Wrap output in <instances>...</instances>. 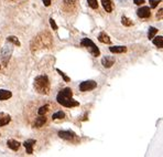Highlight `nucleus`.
I'll list each match as a JSON object with an SVG mask.
<instances>
[{
	"instance_id": "obj_4",
	"label": "nucleus",
	"mask_w": 163,
	"mask_h": 157,
	"mask_svg": "<svg viewBox=\"0 0 163 157\" xmlns=\"http://www.w3.org/2000/svg\"><path fill=\"white\" fill-rule=\"evenodd\" d=\"M80 45H82V47H85V48H87L88 51L93 54V56H98L100 54L99 49L96 47V45L93 42L92 40H91V39L84 38L83 40L80 41Z\"/></svg>"
},
{
	"instance_id": "obj_21",
	"label": "nucleus",
	"mask_w": 163,
	"mask_h": 157,
	"mask_svg": "<svg viewBox=\"0 0 163 157\" xmlns=\"http://www.w3.org/2000/svg\"><path fill=\"white\" fill-rule=\"evenodd\" d=\"M121 23H122L123 26H126V27H130V26H132V21L130 20L129 18L123 16L122 18H121Z\"/></svg>"
},
{
	"instance_id": "obj_15",
	"label": "nucleus",
	"mask_w": 163,
	"mask_h": 157,
	"mask_svg": "<svg viewBox=\"0 0 163 157\" xmlns=\"http://www.w3.org/2000/svg\"><path fill=\"white\" fill-rule=\"evenodd\" d=\"M109 50L112 53H123L127 51V48L122 47V45H112V47L109 48Z\"/></svg>"
},
{
	"instance_id": "obj_11",
	"label": "nucleus",
	"mask_w": 163,
	"mask_h": 157,
	"mask_svg": "<svg viewBox=\"0 0 163 157\" xmlns=\"http://www.w3.org/2000/svg\"><path fill=\"white\" fill-rule=\"evenodd\" d=\"M10 121H11V116L9 115V114H7V113H4L1 112L0 113V127L1 126H4V125H7L10 123Z\"/></svg>"
},
{
	"instance_id": "obj_26",
	"label": "nucleus",
	"mask_w": 163,
	"mask_h": 157,
	"mask_svg": "<svg viewBox=\"0 0 163 157\" xmlns=\"http://www.w3.org/2000/svg\"><path fill=\"white\" fill-rule=\"evenodd\" d=\"M149 2H150V8H155L161 1L160 0H149Z\"/></svg>"
},
{
	"instance_id": "obj_14",
	"label": "nucleus",
	"mask_w": 163,
	"mask_h": 157,
	"mask_svg": "<svg viewBox=\"0 0 163 157\" xmlns=\"http://www.w3.org/2000/svg\"><path fill=\"white\" fill-rule=\"evenodd\" d=\"M20 143L18 141H14V139H9L7 142V146H8L9 148L12 149V150H18V149L20 148Z\"/></svg>"
},
{
	"instance_id": "obj_10",
	"label": "nucleus",
	"mask_w": 163,
	"mask_h": 157,
	"mask_svg": "<svg viewBox=\"0 0 163 157\" xmlns=\"http://www.w3.org/2000/svg\"><path fill=\"white\" fill-rule=\"evenodd\" d=\"M36 142L34 141V139H28V141H25L23 143L24 147H25V149H27V153L29 154V155H32L33 154V146L35 145Z\"/></svg>"
},
{
	"instance_id": "obj_20",
	"label": "nucleus",
	"mask_w": 163,
	"mask_h": 157,
	"mask_svg": "<svg viewBox=\"0 0 163 157\" xmlns=\"http://www.w3.org/2000/svg\"><path fill=\"white\" fill-rule=\"evenodd\" d=\"M64 117H65V113L62 112V111H59V112H56L55 114H53L52 118H53V120H62Z\"/></svg>"
},
{
	"instance_id": "obj_28",
	"label": "nucleus",
	"mask_w": 163,
	"mask_h": 157,
	"mask_svg": "<svg viewBox=\"0 0 163 157\" xmlns=\"http://www.w3.org/2000/svg\"><path fill=\"white\" fill-rule=\"evenodd\" d=\"M50 24H51V27H52V29L53 30H57V24L55 23V21L53 20V19H50Z\"/></svg>"
},
{
	"instance_id": "obj_25",
	"label": "nucleus",
	"mask_w": 163,
	"mask_h": 157,
	"mask_svg": "<svg viewBox=\"0 0 163 157\" xmlns=\"http://www.w3.org/2000/svg\"><path fill=\"white\" fill-rule=\"evenodd\" d=\"M56 71H57V72L60 73V74H61V77H63L64 81H65V82H70V81H71V79H70V77H68L67 75H66V74H65V73H64V72H62V71H61L60 69H56Z\"/></svg>"
},
{
	"instance_id": "obj_27",
	"label": "nucleus",
	"mask_w": 163,
	"mask_h": 157,
	"mask_svg": "<svg viewBox=\"0 0 163 157\" xmlns=\"http://www.w3.org/2000/svg\"><path fill=\"white\" fill-rule=\"evenodd\" d=\"M76 4V0H64V6H65V8L67 7V6H71V4H74L75 6Z\"/></svg>"
},
{
	"instance_id": "obj_22",
	"label": "nucleus",
	"mask_w": 163,
	"mask_h": 157,
	"mask_svg": "<svg viewBox=\"0 0 163 157\" xmlns=\"http://www.w3.org/2000/svg\"><path fill=\"white\" fill-rule=\"evenodd\" d=\"M156 32H158V29L154 28V27H150L149 32H148V38H149V39H152V38L155 36V33Z\"/></svg>"
},
{
	"instance_id": "obj_5",
	"label": "nucleus",
	"mask_w": 163,
	"mask_h": 157,
	"mask_svg": "<svg viewBox=\"0 0 163 157\" xmlns=\"http://www.w3.org/2000/svg\"><path fill=\"white\" fill-rule=\"evenodd\" d=\"M11 53H12V47L10 45H4V48H2V50H1L0 56H1V60H2V63H4V66L8 63L9 59H10V56H11Z\"/></svg>"
},
{
	"instance_id": "obj_23",
	"label": "nucleus",
	"mask_w": 163,
	"mask_h": 157,
	"mask_svg": "<svg viewBox=\"0 0 163 157\" xmlns=\"http://www.w3.org/2000/svg\"><path fill=\"white\" fill-rule=\"evenodd\" d=\"M48 111H49V105H44V106H41L40 109H39L38 114H39V115H44Z\"/></svg>"
},
{
	"instance_id": "obj_9",
	"label": "nucleus",
	"mask_w": 163,
	"mask_h": 157,
	"mask_svg": "<svg viewBox=\"0 0 163 157\" xmlns=\"http://www.w3.org/2000/svg\"><path fill=\"white\" fill-rule=\"evenodd\" d=\"M115 63V58L114 56H109V55H106L104 56L103 59H101V64L105 66V68H112V65Z\"/></svg>"
},
{
	"instance_id": "obj_7",
	"label": "nucleus",
	"mask_w": 163,
	"mask_h": 157,
	"mask_svg": "<svg viewBox=\"0 0 163 157\" xmlns=\"http://www.w3.org/2000/svg\"><path fill=\"white\" fill-rule=\"evenodd\" d=\"M59 136L65 141H74L76 138V134L72 131H61L59 132Z\"/></svg>"
},
{
	"instance_id": "obj_6",
	"label": "nucleus",
	"mask_w": 163,
	"mask_h": 157,
	"mask_svg": "<svg viewBox=\"0 0 163 157\" xmlns=\"http://www.w3.org/2000/svg\"><path fill=\"white\" fill-rule=\"evenodd\" d=\"M97 86V83L95 81L93 80H88V81H84L80 84V90L82 92H85V91H91V90H94Z\"/></svg>"
},
{
	"instance_id": "obj_32",
	"label": "nucleus",
	"mask_w": 163,
	"mask_h": 157,
	"mask_svg": "<svg viewBox=\"0 0 163 157\" xmlns=\"http://www.w3.org/2000/svg\"><path fill=\"white\" fill-rule=\"evenodd\" d=\"M0 68H1V64H0Z\"/></svg>"
},
{
	"instance_id": "obj_19",
	"label": "nucleus",
	"mask_w": 163,
	"mask_h": 157,
	"mask_svg": "<svg viewBox=\"0 0 163 157\" xmlns=\"http://www.w3.org/2000/svg\"><path fill=\"white\" fill-rule=\"evenodd\" d=\"M7 41H8V42H11V43H13V45H18V47H20V45H21L19 39H18L17 37H14V36H9L8 38H7Z\"/></svg>"
},
{
	"instance_id": "obj_31",
	"label": "nucleus",
	"mask_w": 163,
	"mask_h": 157,
	"mask_svg": "<svg viewBox=\"0 0 163 157\" xmlns=\"http://www.w3.org/2000/svg\"><path fill=\"white\" fill-rule=\"evenodd\" d=\"M156 18L158 19H162V9H160V11L156 13Z\"/></svg>"
},
{
	"instance_id": "obj_2",
	"label": "nucleus",
	"mask_w": 163,
	"mask_h": 157,
	"mask_svg": "<svg viewBox=\"0 0 163 157\" xmlns=\"http://www.w3.org/2000/svg\"><path fill=\"white\" fill-rule=\"evenodd\" d=\"M73 91L70 88H65V89L61 90L57 96H56V101L57 103L61 105H63L65 107H75V106H78L80 103L77 101H75L73 99Z\"/></svg>"
},
{
	"instance_id": "obj_13",
	"label": "nucleus",
	"mask_w": 163,
	"mask_h": 157,
	"mask_svg": "<svg viewBox=\"0 0 163 157\" xmlns=\"http://www.w3.org/2000/svg\"><path fill=\"white\" fill-rule=\"evenodd\" d=\"M98 41L101 42V43H107V45H110L112 43V40L106 32H100L99 36H98Z\"/></svg>"
},
{
	"instance_id": "obj_17",
	"label": "nucleus",
	"mask_w": 163,
	"mask_h": 157,
	"mask_svg": "<svg viewBox=\"0 0 163 157\" xmlns=\"http://www.w3.org/2000/svg\"><path fill=\"white\" fill-rule=\"evenodd\" d=\"M152 42H153V45H156L158 48L162 49L163 48V37L160 36V37H153L152 38Z\"/></svg>"
},
{
	"instance_id": "obj_1",
	"label": "nucleus",
	"mask_w": 163,
	"mask_h": 157,
	"mask_svg": "<svg viewBox=\"0 0 163 157\" xmlns=\"http://www.w3.org/2000/svg\"><path fill=\"white\" fill-rule=\"evenodd\" d=\"M52 47V38L50 33L43 32L36 36L33 40L31 41V51L33 53L39 51L41 49H50Z\"/></svg>"
},
{
	"instance_id": "obj_8",
	"label": "nucleus",
	"mask_w": 163,
	"mask_h": 157,
	"mask_svg": "<svg viewBox=\"0 0 163 157\" xmlns=\"http://www.w3.org/2000/svg\"><path fill=\"white\" fill-rule=\"evenodd\" d=\"M137 15H138L139 18H149V17L151 16V10L147 6H143V7L138 9Z\"/></svg>"
},
{
	"instance_id": "obj_16",
	"label": "nucleus",
	"mask_w": 163,
	"mask_h": 157,
	"mask_svg": "<svg viewBox=\"0 0 163 157\" xmlns=\"http://www.w3.org/2000/svg\"><path fill=\"white\" fill-rule=\"evenodd\" d=\"M12 96V93L7 90H0V101H4L8 100Z\"/></svg>"
},
{
	"instance_id": "obj_29",
	"label": "nucleus",
	"mask_w": 163,
	"mask_h": 157,
	"mask_svg": "<svg viewBox=\"0 0 163 157\" xmlns=\"http://www.w3.org/2000/svg\"><path fill=\"white\" fill-rule=\"evenodd\" d=\"M133 2H135V4H137V6H140V4H144V0H133Z\"/></svg>"
},
{
	"instance_id": "obj_24",
	"label": "nucleus",
	"mask_w": 163,
	"mask_h": 157,
	"mask_svg": "<svg viewBox=\"0 0 163 157\" xmlns=\"http://www.w3.org/2000/svg\"><path fill=\"white\" fill-rule=\"evenodd\" d=\"M88 2V6L93 9H97L98 8V2H97V0H87Z\"/></svg>"
},
{
	"instance_id": "obj_30",
	"label": "nucleus",
	"mask_w": 163,
	"mask_h": 157,
	"mask_svg": "<svg viewBox=\"0 0 163 157\" xmlns=\"http://www.w3.org/2000/svg\"><path fill=\"white\" fill-rule=\"evenodd\" d=\"M42 1H43V4L45 7H49V6L51 4V0H42Z\"/></svg>"
},
{
	"instance_id": "obj_3",
	"label": "nucleus",
	"mask_w": 163,
	"mask_h": 157,
	"mask_svg": "<svg viewBox=\"0 0 163 157\" xmlns=\"http://www.w3.org/2000/svg\"><path fill=\"white\" fill-rule=\"evenodd\" d=\"M34 89L40 94H49L50 92V81L46 75H39L34 79Z\"/></svg>"
},
{
	"instance_id": "obj_18",
	"label": "nucleus",
	"mask_w": 163,
	"mask_h": 157,
	"mask_svg": "<svg viewBox=\"0 0 163 157\" xmlns=\"http://www.w3.org/2000/svg\"><path fill=\"white\" fill-rule=\"evenodd\" d=\"M104 9L106 10V12H112V0H101Z\"/></svg>"
},
{
	"instance_id": "obj_12",
	"label": "nucleus",
	"mask_w": 163,
	"mask_h": 157,
	"mask_svg": "<svg viewBox=\"0 0 163 157\" xmlns=\"http://www.w3.org/2000/svg\"><path fill=\"white\" fill-rule=\"evenodd\" d=\"M45 122H46V117H45V115H40L38 118H35V122L33 123V126L36 127V129L42 127V126L45 124Z\"/></svg>"
}]
</instances>
